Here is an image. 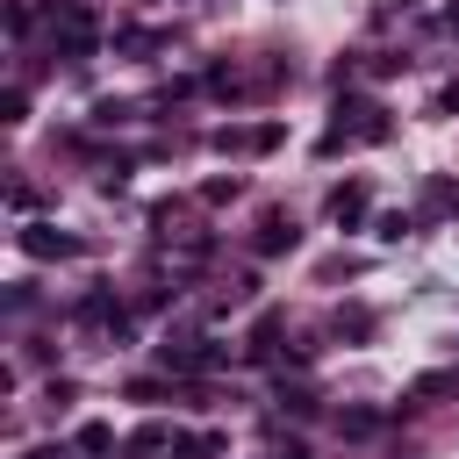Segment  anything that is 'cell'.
<instances>
[{
	"instance_id": "cell-1",
	"label": "cell",
	"mask_w": 459,
	"mask_h": 459,
	"mask_svg": "<svg viewBox=\"0 0 459 459\" xmlns=\"http://www.w3.org/2000/svg\"><path fill=\"white\" fill-rule=\"evenodd\" d=\"M330 215H337V222H359V215H366V186H337V194H330Z\"/></svg>"
},
{
	"instance_id": "cell-2",
	"label": "cell",
	"mask_w": 459,
	"mask_h": 459,
	"mask_svg": "<svg viewBox=\"0 0 459 459\" xmlns=\"http://www.w3.org/2000/svg\"><path fill=\"white\" fill-rule=\"evenodd\" d=\"M287 244H294V222H287V215H273V222L258 230V251H287Z\"/></svg>"
}]
</instances>
